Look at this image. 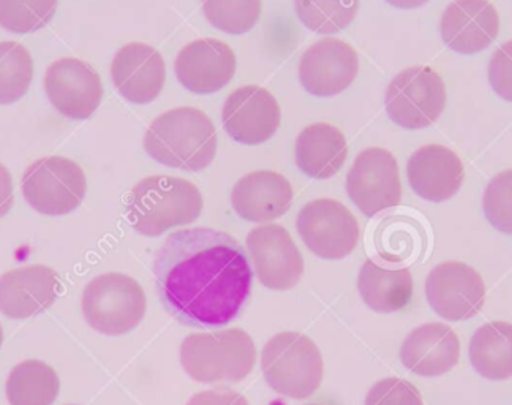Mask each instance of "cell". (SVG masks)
<instances>
[{"mask_svg":"<svg viewBox=\"0 0 512 405\" xmlns=\"http://www.w3.org/2000/svg\"><path fill=\"white\" fill-rule=\"evenodd\" d=\"M4 342V330H2V325H0V345Z\"/></svg>","mask_w":512,"mask_h":405,"instance_id":"38","label":"cell"},{"mask_svg":"<svg viewBox=\"0 0 512 405\" xmlns=\"http://www.w3.org/2000/svg\"><path fill=\"white\" fill-rule=\"evenodd\" d=\"M388 224L381 225L377 233V249L381 258L386 262H402L410 257L415 249V239L410 235V231L402 230L399 220L388 219Z\"/></svg>","mask_w":512,"mask_h":405,"instance_id":"33","label":"cell"},{"mask_svg":"<svg viewBox=\"0 0 512 405\" xmlns=\"http://www.w3.org/2000/svg\"><path fill=\"white\" fill-rule=\"evenodd\" d=\"M441 38L464 56L487 50L500 31L497 8L489 0H452L441 16Z\"/></svg>","mask_w":512,"mask_h":405,"instance_id":"17","label":"cell"},{"mask_svg":"<svg viewBox=\"0 0 512 405\" xmlns=\"http://www.w3.org/2000/svg\"><path fill=\"white\" fill-rule=\"evenodd\" d=\"M256 347L244 330L196 333L181 345L182 368L200 383H239L255 368Z\"/></svg>","mask_w":512,"mask_h":405,"instance_id":"4","label":"cell"},{"mask_svg":"<svg viewBox=\"0 0 512 405\" xmlns=\"http://www.w3.org/2000/svg\"><path fill=\"white\" fill-rule=\"evenodd\" d=\"M61 382L49 364L27 360L16 364L7 379L10 405H53Z\"/></svg>","mask_w":512,"mask_h":405,"instance_id":"26","label":"cell"},{"mask_svg":"<svg viewBox=\"0 0 512 405\" xmlns=\"http://www.w3.org/2000/svg\"><path fill=\"white\" fill-rule=\"evenodd\" d=\"M426 296L430 307L449 322L476 317L486 301V284L475 268L460 262L435 266L427 276Z\"/></svg>","mask_w":512,"mask_h":405,"instance_id":"11","label":"cell"},{"mask_svg":"<svg viewBox=\"0 0 512 405\" xmlns=\"http://www.w3.org/2000/svg\"><path fill=\"white\" fill-rule=\"evenodd\" d=\"M294 10L310 31L337 34L353 23L358 15L359 0H294Z\"/></svg>","mask_w":512,"mask_h":405,"instance_id":"27","label":"cell"},{"mask_svg":"<svg viewBox=\"0 0 512 405\" xmlns=\"http://www.w3.org/2000/svg\"><path fill=\"white\" fill-rule=\"evenodd\" d=\"M309 405H318V404H309Z\"/></svg>","mask_w":512,"mask_h":405,"instance_id":"39","label":"cell"},{"mask_svg":"<svg viewBox=\"0 0 512 405\" xmlns=\"http://www.w3.org/2000/svg\"><path fill=\"white\" fill-rule=\"evenodd\" d=\"M459 337L445 323H426L411 331L403 341V366L421 377H440L459 363Z\"/></svg>","mask_w":512,"mask_h":405,"instance_id":"21","label":"cell"},{"mask_svg":"<svg viewBox=\"0 0 512 405\" xmlns=\"http://www.w3.org/2000/svg\"><path fill=\"white\" fill-rule=\"evenodd\" d=\"M111 80L125 100L146 105L154 102L165 86V61L152 46L128 43L114 56Z\"/></svg>","mask_w":512,"mask_h":405,"instance_id":"18","label":"cell"},{"mask_svg":"<svg viewBox=\"0 0 512 405\" xmlns=\"http://www.w3.org/2000/svg\"><path fill=\"white\" fill-rule=\"evenodd\" d=\"M203 13L215 29L242 35L258 23L261 0H203Z\"/></svg>","mask_w":512,"mask_h":405,"instance_id":"29","label":"cell"},{"mask_svg":"<svg viewBox=\"0 0 512 405\" xmlns=\"http://www.w3.org/2000/svg\"><path fill=\"white\" fill-rule=\"evenodd\" d=\"M49 102L65 118H91L103 99L100 75L87 62L65 57L49 65L45 76Z\"/></svg>","mask_w":512,"mask_h":405,"instance_id":"13","label":"cell"},{"mask_svg":"<svg viewBox=\"0 0 512 405\" xmlns=\"http://www.w3.org/2000/svg\"><path fill=\"white\" fill-rule=\"evenodd\" d=\"M359 72L358 53L339 38H323L302 54L299 81L315 97H332L350 88Z\"/></svg>","mask_w":512,"mask_h":405,"instance_id":"14","label":"cell"},{"mask_svg":"<svg viewBox=\"0 0 512 405\" xmlns=\"http://www.w3.org/2000/svg\"><path fill=\"white\" fill-rule=\"evenodd\" d=\"M261 369L269 387L291 399H307L323 380V356L305 334L285 331L264 345Z\"/></svg>","mask_w":512,"mask_h":405,"instance_id":"5","label":"cell"},{"mask_svg":"<svg viewBox=\"0 0 512 405\" xmlns=\"http://www.w3.org/2000/svg\"><path fill=\"white\" fill-rule=\"evenodd\" d=\"M446 106V88L432 67H410L392 78L384 108L389 119L402 129H426L438 121Z\"/></svg>","mask_w":512,"mask_h":405,"instance_id":"7","label":"cell"},{"mask_svg":"<svg viewBox=\"0 0 512 405\" xmlns=\"http://www.w3.org/2000/svg\"><path fill=\"white\" fill-rule=\"evenodd\" d=\"M187 405H249V401L230 388H214L195 394Z\"/></svg>","mask_w":512,"mask_h":405,"instance_id":"35","label":"cell"},{"mask_svg":"<svg viewBox=\"0 0 512 405\" xmlns=\"http://www.w3.org/2000/svg\"><path fill=\"white\" fill-rule=\"evenodd\" d=\"M407 178L422 200L441 203L454 197L464 184V163L446 146L427 144L408 159Z\"/></svg>","mask_w":512,"mask_h":405,"instance_id":"20","label":"cell"},{"mask_svg":"<svg viewBox=\"0 0 512 405\" xmlns=\"http://www.w3.org/2000/svg\"><path fill=\"white\" fill-rule=\"evenodd\" d=\"M358 290L372 311L392 314L410 304L413 277L408 268H391L369 258L359 271Z\"/></svg>","mask_w":512,"mask_h":405,"instance_id":"24","label":"cell"},{"mask_svg":"<svg viewBox=\"0 0 512 405\" xmlns=\"http://www.w3.org/2000/svg\"><path fill=\"white\" fill-rule=\"evenodd\" d=\"M57 0H0V27L13 34L40 31L54 18Z\"/></svg>","mask_w":512,"mask_h":405,"instance_id":"30","label":"cell"},{"mask_svg":"<svg viewBox=\"0 0 512 405\" xmlns=\"http://www.w3.org/2000/svg\"><path fill=\"white\" fill-rule=\"evenodd\" d=\"M13 206V181L10 171L0 163V219L7 216Z\"/></svg>","mask_w":512,"mask_h":405,"instance_id":"36","label":"cell"},{"mask_svg":"<svg viewBox=\"0 0 512 405\" xmlns=\"http://www.w3.org/2000/svg\"><path fill=\"white\" fill-rule=\"evenodd\" d=\"M61 290L54 269L24 266L0 276V312L8 318L35 317L53 306Z\"/></svg>","mask_w":512,"mask_h":405,"instance_id":"19","label":"cell"},{"mask_svg":"<svg viewBox=\"0 0 512 405\" xmlns=\"http://www.w3.org/2000/svg\"><path fill=\"white\" fill-rule=\"evenodd\" d=\"M86 176L67 157H43L27 168L21 182L27 203L45 216H65L86 197Z\"/></svg>","mask_w":512,"mask_h":405,"instance_id":"8","label":"cell"},{"mask_svg":"<svg viewBox=\"0 0 512 405\" xmlns=\"http://www.w3.org/2000/svg\"><path fill=\"white\" fill-rule=\"evenodd\" d=\"M155 292L181 325L217 330L239 317L252 292L249 257L238 239L214 228L168 236L154 258Z\"/></svg>","mask_w":512,"mask_h":405,"instance_id":"1","label":"cell"},{"mask_svg":"<svg viewBox=\"0 0 512 405\" xmlns=\"http://www.w3.org/2000/svg\"><path fill=\"white\" fill-rule=\"evenodd\" d=\"M296 227L310 252L324 260H342L358 246V220L340 201H310L299 211Z\"/></svg>","mask_w":512,"mask_h":405,"instance_id":"9","label":"cell"},{"mask_svg":"<svg viewBox=\"0 0 512 405\" xmlns=\"http://www.w3.org/2000/svg\"><path fill=\"white\" fill-rule=\"evenodd\" d=\"M247 250L258 281L275 292L291 290L304 274V258L290 233L280 225L253 228L247 236Z\"/></svg>","mask_w":512,"mask_h":405,"instance_id":"12","label":"cell"},{"mask_svg":"<svg viewBox=\"0 0 512 405\" xmlns=\"http://www.w3.org/2000/svg\"><path fill=\"white\" fill-rule=\"evenodd\" d=\"M489 83L501 99L512 102V40L503 43L490 59Z\"/></svg>","mask_w":512,"mask_h":405,"instance_id":"34","label":"cell"},{"mask_svg":"<svg viewBox=\"0 0 512 405\" xmlns=\"http://www.w3.org/2000/svg\"><path fill=\"white\" fill-rule=\"evenodd\" d=\"M470 363L487 380H508L512 377V325L490 322L473 334L468 347Z\"/></svg>","mask_w":512,"mask_h":405,"instance_id":"25","label":"cell"},{"mask_svg":"<svg viewBox=\"0 0 512 405\" xmlns=\"http://www.w3.org/2000/svg\"><path fill=\"white\" fill-rule=\"evenodd\" d=\"M174 72L187 91L198 95L214 94L233 80L236 56L226 43L215 38H200L177 54Z\"/></svg>","mask_w":512,"mask_h":405,"instance_id":"16","label":"cell"},{"mask_svg":"<svg viewBox=\"0 0 512 405\" xmlns=\"http://www.w3.org/2000/svg\"><path fill=\"white\" fill-rule=\"evenodd\" d=\"M482 209L492 227L505 235H512V170L503 171L489 182Z\"/></svg>","mask_w":512,"mask_h":405,"instance_id":"31","label":"cell"},{"mask_svg":"<svg viewBox=\"0 0 512 405\" xmlns=\"http://www.w3.org/2000/svg\"><path fill=\"white\" fill-rule=\"evenodd\" d=\"M34 78L31 54L16 42L0 43V105L23 99Z\"/></svg>","mask_w":512,"mask_h":405,"instance_id":"28","label":"cell"},{"mask_svg":"<svg viewBox=\"0 0 512 405\" xmlns=\"http://www.w3.org/2000/svg\"><path fill=\"white\" fill-rule=\"evenodd\" d=\"M203 197L195 184L174 176H149L127 198V220L140 235L155 238L200 217Z\"/></svg>","mask_w":512,"mask_h":405,"instance_id":"3","label":"cell"},{"mask_svg":"<svg viewBox=\"0 0 512 405\" xmlns=\"http://www.w3.org/2000/svg\"><path fill=\"white\" fill-rule=\"evenodd\" d=\"M345 135L331 124H312L296 140V163L304 175L329 179L339 173L347 160Z\"/></svg>","mask_w":512,"mask_h":405,"instance_id":"23","label":"cell"},{"mask_svg":"<svg viewBox=\"0 0 512 405\" xmlns=\"http://www.w3.org/2000/svg\"><path fill=\"white\" fill-rule=\"evenodd\" d=\"M81 307L92 330L106 336H121L143 322L146 293L133 277L106 273L86 285Z\"/></svg>","mask_w":512,"mask_h":405,"instance_id":"6","label":"cell"},{"mask_svg":"<svg viewBox=\"0 0 512 405\" xmlns=\"http://www.w3.org/2000/svg\"><path fill=\"white\" fill-rule=\"evenodd\" d=\"M231 203L241 219L263 224L290 209L293 189L290 181L275 171H255L234 184Z\"/></svg>","mask_w":512,"mask_h":405,"instance_id":"22","label":"cell"},{"mask_svg":"<svg viewBox=\"0 0 512 405\" xmlns=\"http://www.w3.org/2000/svg\"><path fill=\"white\" fill-rule=\"evenodd\" d=\"M144 149L165 167L203 171L217 152V132L203 111L182 106L166 111L149 125Z\"/></svg>","mask_w":512,"mask_h":405,"instance_id":"2","label":"cell"},{"mask_svg":"<svg viewBox=\"0 0 512 405\" xmlns=\"http://www.w3.org/2000/svg\"><path fill=\"white\" fill-rule=\"evenodd\" d=\"M348 197L367 217L396 208L402 200L399 165L391 152L381 148L362 151L347 178Z\"/></svg>","mask_w":512,"mask_h":405,"instance_id":"10","label":"cell"},{"mask_svg":"<svg viewBox=\"0 0 512 405\" xmlns=\"http://www.w3.org/2000/svg\"><path fill=\"white\" fill-rule=\"evenodd\" d=\"M279 103L268 89L244 86L223 105V129L241 144L256 146L274 137L280 125Z\"/></svg>","mask_w":512,"mask_h":405,"instance_id":"15","label":"cell"},{"mask_svg":"<svg viewBox=\"0 0 512 405\" xmlns=\"http://www.w3.org/2000/svg\"><path fill=\"white\" fill-rule=\"evenodd\" d=\"M389 5L396 8H402V10H415V8L426 5L429 0H386Z\"/></svg>","mask_w":512,"mask_h":405,"instance_id":"37","label":"cell"},{"mask_svg":"<svg viewBox=\"0 0 512 405\" xmlns=\"http://www.w3.org/2000/svg\"><path fill=\"white\" fill-rule=\"evenodd\" d=\"M366 405H424V402L413 383L389 377L370 388Z\"/></svg>","mask_w":512,"mask_h":405,"instance_id":"32","label":"cell"}]
</instances>
